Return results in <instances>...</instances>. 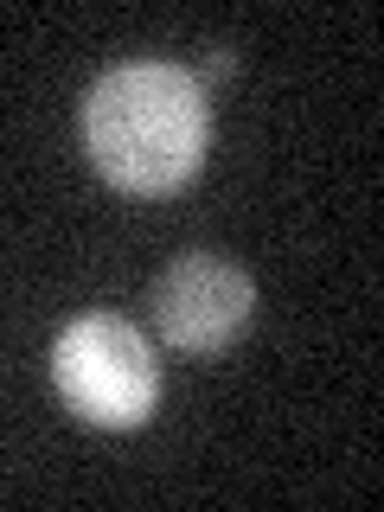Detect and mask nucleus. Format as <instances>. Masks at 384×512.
Segmentation results:
<instances>
[{"mask_svg": "<svg viewBox=\"0 0 384 512\" xmlns=\"http://www.w3.org/2000/svg\"><path fill=\"white\" fill-rule=\"evenodd\" d=\"M84 148L116 192L167 199L212 154V96L180 64H116L84 96Z\"/></svg>", "mask_w": 384, "mask_h": 512, "instance_id": "nucleus-1", "label": "nucleus"}, {"mask_svg": "<svg viewBox=\"0 0 384 512\" xmlns=\"http://www.w3.org/2000/svg\"><path fill=\"white\" fill-rule=\"evenodd\" d=\"M52 391L90 429H141L160 404V359L128 320L84 314L52 346Z\"/></svg>", "mask_w": 384, "mask_h": 512, "instance_id": "nucleus-2", "label": "nucleus"}, {"mask_svg": "<svg viewBox=\"0 0 384 512\" xmlns=\"http://www.w3.org/2000/svg\"><path fill=\"white\" fill-rule=\"evenodd\" d=\"M256 320V282L218 250H186L154 276V327L173 352L218 359Z\"/></svg>", "mask_w": 384, "mask_h": 512, "instance_id": "nucleus-3", "label": "nucleus"}]
</instances>
